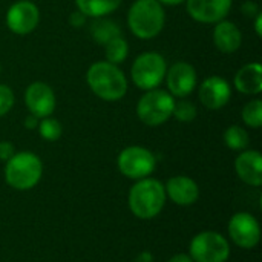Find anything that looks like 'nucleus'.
<instances>
[{
  "label": "nucleus",
  "mask_w": 262,
  "mask_h": 262,
  "mask_svg": "<svg viewBox=\"0 0 262 262\" xmlns=\"http://www.w3.org/2000/svg\"><path fill=\"white\" fill-rule=\"evenodd\" d=\"M166 192L170 200L178 206H192L200 196L198 184L189 177H172L167 181Z\"/></svg>",
  "instance_id": "16"
},
{
  "label": "nucleus",
  "mask_w": 262,
  "mask_h": 262,
  "mask_svg": "<svg viewBox=\"0 0 262 262\" xmlns=\"http://www.w3.org/2000/svg\"><path fill=\"white\" fill-rule=\"evenodd\" d=\"M75 5L86 17L101 18L112 14L121 5V0H75Z\"/></svg>",
  "instance_id": "19"
},
{
  "label": "nucleus",
  "mask_w": 262,
  "mask_h": 262,
  "mask_svg": "<svg viewBox=\"0 0 262 262\" xmlns=\"http://www.w3.org/2000/svg\"><path fill=\"white\" fill-rule=\"evenodd\" d=\"M91 91L104 101H118L127 92V80L123 71L109 61H95L86 74Z\"/></svg>",
  "instance_id": "1"
},
{
  "label": "nucleus",
  "mask_w": 262,
  "mask_h": 262,
  "mask_svg": "<svg viewBox=\"0 0 262 262\" xmlns=\"http://www.w3.org/2000/svg\"><path fill=\"white\" fill-rule=\"evenodd\" d=\"M86 20H88V17L83 12H80V11L72 12L71 17H69V21H71V25L74 28H81L83 25H86Z\"/></svg>",
  "instance_id": "28"
},
{
  "label": "nucleus",
  "mask_w": 262,
  "mask_h": 262,
  "mask_svg": "<svg viewBox=\"0 0 262 262\" xmlns=\"http://www.w3.org/2000/svg\"><path fill=\"white\" fill-rule=\"evenodd\" d=\"M43 164L41 160L32 152H17L8 161L5 167L6 183L17 190L32 189L41 178Z\"/></svg>",
  "instance_id": "4"
},
{
  "label": "nucleus",
  "mask_w": 262,
  "mask_h": 262,
  "mask_svg": "<svg viewBox=\"0 0 262 262\" xmlns=\"http://www.w3.org/2000/svg\"><path fill=\"white\" fill-rule=\"evenodd\" d=\"M235 170L238 177L250 186L262 184V157L258 150H244L235 160Z\"/></svg>",
  "instance_id": "15"
},
{
  "label": "nucleus",
  "mask_w": 262,
  "mask_h": 262,
  "mask_svg": "<svg viewBox=\"0 0 262 262\" xmlns=\"http://www.w3.org/2000/svg\"><path fill=\"white\" fill-rule=\"evenodd\" d=\"M235 88L246 95H258L262 91V66L259 63H249L243 66L235 75Z\"/></svg>",
  "instance_id": "18"
},
{
  "label": "nucleus",
  "mask_w": 262,
  "mask_h": 262,
  "mask_svg": "<svg viewBox=\"0 0 262 262\" xmlns=\"http://www.w3.org/2000/svg\"><path fill=\"white\" fill-rule=\"evenodd\" d=\"M166 203L164 186L152 178L138 180L129 192V207L140 220H150L160 215Z\"/></svg>",
  "instance_id": "3"
},
{
  "label": "nucleus",
  "mask_w": 262,
  "mask_h": 262,
  "mask_svg": "<svg viewBox=\"0 0 262 262\" xmlns=\"http://www.w3.org/2000/svg\"><path fill=\"white\" fill-rule=\"evenodd\" d=\"M161 5H167V6H175V5H181L186 0H158Z\"/></svg>",
  "instance_id": "33"
},
{
  "label": "nucleus",
  "mask_w": 262,
  "mask_h": 262,
  "mask_svg": "<svg viewBox=\"0 0 262 262\" xmlns=\"http://www.w3.org/2000/svg\"><path fill=\"white\" fill-rule=\"evenodd\" d=\"M37 129H38L40 137L43 140H46V141H57L61 137V132H63V127H61L60 121L55 120V118H51V117L41 118Z\"/></svg>",
  "instance_id": "23"
},
{
  "label": "nucleus",
  "mask_w": 262,
  "mask_h": 262,
  "mask_svg": "<svg viewBox=\"0 0 262 262\" xmlns=\"http://www.w3.org/2000/svg\"><path fill=\"white\" fill-rule=\"evenodd\" d=\"M255 31H256V35L261 37L262 35V14L258 12L256 14V20H255Z\"/></svg>",
  "instance_id": "32"
},
{
  "label": "nucleus",
  "mask_w": 262,
  "mask_h": 262,
  "mask_svg": "<svg viewBox=\"0 0 262 262\" xmlns=\"http://www.w3.org/2000/svg\"><path fill=\"white\" fill-rule=\"evenodd\" d=\"M164 8L158 0H135L127 12L129 29L141 40L157 37L164 28Z\"/></svg>",
  "instance_id": "2"
},
{
  "label": "nucleus",
  "mask_w": 262,
  "mask_h": 262,
  "mask_svg": "<svg viewBox=\"0 0 262 262\" xmlns=\"http://www.w3.org/2000/svg\"><path fill=\"white\" fill-rule=\"evenodd\" d=\"M91 35L97 43L106 45L111 38L121 35V29L115 21L104 20L101 17V18H95V21L91 25Z\"/></svg>",
  "instance_id": "20"
},
{
  "label": "nucleus",
  "mask_w": 262,
  "mask_h": 262,
  "mask_svg": "<svg viewBox=\"0 0 262 262\" xmlns=\"http://www.w3.org/2000/svg\"><path fill=\"white\" fill-rule=\"evenodd\" d=\"M0 72H2V66H0Z\"/></svg>",
  "instance_id": "34"
},
{
  "label": "nucleus",
  "mask_w": 262,
  "mask_h": 262,
  "mask_svg": "<svg viewBox=\"0 0 262 262\" xmlns=\"http://www.w3.org/2000/svg\"><path fill=\"white\" fill-rule=\"evenodd\" d=\"M167 63L158 52H144L138 55L132 64V81L138 89L152 91L157 89L166 78Z\"/></svg>",
  "instance_id": "6"
},
{
  "label": "nucleus",
  "mask_w": 262,
  "mask_h": 262,
  "mask_svg": "<svg viewBox=\"0 0 262 262\" xmlns=\"http://www.w3.org/2000/svg\"><path fill=\"white\" fill-rule=\"evenodd\" d=\"M38 123H40V118H37V117L32 115V114H29V115L25 118V127H26V129H37Z\"/></svg>",
  "instance_id": "30"
},
{
  "label": "nucleus",
  "mask_w": 262,
  "mask_h": 262,
  "mask_svg": "<svg viewBox=\"0 0 262 262\" xmlns=\"http://www.w3.org/2000/svg\"><path fill=\"white\" fill-rule=\"evenodd\" d=\"M230 84L223 77H209L200 86V101L204 107L210 111H218L224 107L230 101Z\"/></svg>",
  "instance_id": "14"
},
{
  "label": "nucleus",
  "mask_w": 262,
  "mask_h": 262,
  "mask_svg": "<svg viewBox=\"0 0 262 262\" xmlns=\"http://www.w3.org/2000/svg\"><path fill=\"white\" fill-rule=\"evenodd\" d=\"M166 81L172 97L186 98L196 86V71L187 61H177L166 72Z\"/></svg>",
  "instance_id": "12"
},
{
  "label": "nucleus",
  "mask_w": 262,
  "mask_h": 262,
  "mask_svg": "<svg viewBox=\"0 0 262 262\" xmlns=\"http://www.w3.org/2000/svg\"><path fill=\"white\" fill-rule=\"evenodd\" d=\"M243 12L247 17H253V15H256L259 12V9H258V5L255 2H246L243 5Z\"/></svg>",
  "instance_id": "29"
},
{
  "label": "nucleus",
  "mask_w": 262,
  "mask_h": 262,
  "mask_svg": "<svg viewBox=\"0 0 262 262\" xmlns=\"http://www.w3.org/2000/svg\"><path fill=\"white\" fill-rule=\"evenodd\" d=\"M175 97L167 91L152 89L147 91L137 104V115L146 126H160L164 124L173 112Z\"/></svg>",
  "instance_id": "5"
},
{
  "label": "nucleus",
  "mask_w": 262,
  "mask_h": 262,
  "mask_svg": "<svg viewBox=\"0 0 262 262\" xmlns=\"http://www.w3.org/2000/svg\"><path fill=\"white\" fill-rule=\"evenodd\" d=\"M14 106V92L9 86L0 84V117L6 115Z\"/></svg>",
  "instance_id": "26"
},
{
  "label": "nucleus",
  "mask_w": 262,
  "mask_h": 262,
  "mask_svg": "<svg viewBox=\"0 0 262 262\" xmlns=\"http://www.w3.org/2000/svg\"><path fill=\"white\" fill-rule=\"evenodd\" d=\"M243 120L247 126L253 129H259L262 126V101L252 100L243 109Z\"/></svg>",
  "instance_id": "24"
},
{
  "label": "nucleus",
  "mask_w": 262,
  "mask_h": 262,
  "mask_svg": "<svg viewBox=\"0 0 262 262\" xmlns=\"http://www.w3.org/2000/svg\"><path fill=\"white\" fill-rule=\"evenodd\" d=\"M40 21V11L35 3L29 0H20L11 5L6 12V26L17 35H26L32 32Z\"/></svg>",
  "instance_id": "9"
},
{
  "label": "nucleus",
  "mask_w": 262,
  "mask_h": 262,
  "mask_svg": "<svg viewBox=\"0 0 262 262\" xmlns=\"http://www.w3.org/2000/svg\"><path fill=\"white\" fill-rule=\"evenodd\" d=\"M213 43L224 54H233L243 43V34L233 21L221 20L213 29Z\"/></svg>",
  "instance_id": "17"
},
{
  "label": "nucleus",
  "mask_w": 262,
  "mask_h": 262,
  "mask_svg": "<svg viewBox=\"0 0 262 262\" xmlns=\"http://www.w3.org/2000/svg\"><path fill=\"white\" fill-rule=\"evenodd\" d=\"M104 46H106L104 52H106L107 61L112 63V64H117V66L120 63H123L126 60L127 54H129V45L121 35L111 38Z\"/></svg>",
  "instance_id": "21"
},
{
  "label": "nucleus",
  "mask_w": 262,
  "mask_h": 262,
  "mask_svg": "<svg viewBox=\"0 0 262 262\" xmlns=\"http://www.w3.org/2000/svg\"><path fill=\"white\" fill-rule=\"evenodd\" d=\"M15 154L14 144L9 141H0V160L2 161H8L12 155Z\"/></svg>",
  "instance_id": "27"
},
{
  "label": "nucleus",
  "mask_w": 262,
  "mask_h": 262,
  "mask_svg": "<svg viewBox=\"0 0 262 262\" xmlns=\"http://www.w3.org/2000/svg\"><path fill=\"white\" fill-rule=\"evenodd\" d=\"M172 117H175L181 123H190L196 117V107L192 101H187V100L175 101Z\"/></svg>",
  "instance_id": "25"
},
{
  "label": "nucleus",
  "mask_w": 262,
  "mask_h": 262,
  "mask_svg": "<svg viewBox=\"0 0 262 262\" xmlns=\"http://www.w3.org/2000/svg\"><path fill=\"white\" fill-rule=\"evenodd\" d=\"M229 235L232 241L243 249H253L261 238V229L255 216L247 212H239L229 223Z\"/></svg>",
  "instance_id": "10"
},
{
  "label": "nucleus",
  "mask_w": 262,
  "mask_h": 262,
  "mask_svg": "<svg viewBox=\"0 0 262 262\" xmlns=\"http://www.w3.org/2000/svg\"><path fill=\"white\" fill-rule=\"evenodd\" d=\"M224 143L232 149V150H244L249 143V134L246 129H243L241 126H230L226 132H224Z\"/></svg>",
  "instance_id": "22"
},
{
  "label": "nucleus",
  "mask_w": 262,
  "mask_h": 262,
  "mask_svg": "<svg viewBox=\"0 0 262 262\" xmlns=\"http://www.w3.org/2000/svg\"><path fill=\"white\" fill-rule=\"evenodd\" d=\"M189 15L200 23H218L230 12L232 0H186Z\"/></svg>",
  "instance_id": "13"
},
{
  "label": "nucleus",
  "mask_w": 262,
  "mask_h": 262,
  "mask_svg": "<svg viewBox=\"0 0 262 262\" xmlns=\"http://www.w3.org/2000/svg\"><path fill=\"white\" fill-rule=\"evenodd\" d=\"M155 155L141 146H130L118 155L120 172L132 180H143L155 170Z\"/></svg>",
  "instance_id": "8"
},
{
  "label": "nucleus",
  "mask_w": 262,
  "mask_h": 262,
  "mask_svg": "<svg viewBox=\"0 0 262 262\" xmlns=\"http://www.w3.org/2000/svg\"><path fill=\"white\" fill-rule=\"evenodd\" d=\"M25 104L29 114L35 115L40 120L51 117L57 104L55 94L49 84L43 81H34L25 91Z\"/></svg>",
  "instance_id": "11"
},
{
  "label": "nucleus",
  "mask_w": 262,
  "mask_h": 262,
  "mask_svg": "<svg viewBox=\"0 0 262 262\" xmlns=\"http://www.w3.org/2000/svg\"><path fill=\"white\" fill-rule=\"evenodd\" d=\"M167 262H193L192 261V258L189 256V255H184V253H180V255H175V256H172L170 259Z\"/></svg>",
  "instance_id": "31"
},
{
  "label": "nucleus",
  "mask_w": 262,
  "mask_h": 262,
  "mask_svg": "<svg viewBox=\"0 0 262 262\" xmlns=\"http://www.w3.org/2000/svg\"><path fill=\"white\" fill-rule=\"evenodd\" d=\"M230 255L227 239L216 232H203L190 243V258L193 262H226Z\"/></svg>",
  "instance_id": "7"
}]
</instances>
